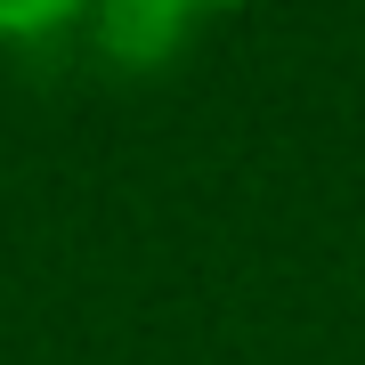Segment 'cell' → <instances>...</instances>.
<instances>
[{
	"label": "cell",
	"instance_id": "obj_1",
	"mask_svg": "<svg viewBox=\"0 0 365 365\" xmlns=\"http://www.w3.org/2000/svg\"><path fill=\"white\" fill-rule=\"evenodd\" d=\"M57 9H73V0H0V25H41Z\"/></svg>",
	"mask_w": 365,
	"mask_h": 365
},
{
	"label": "cell",
	"instance_id": "obj_2",
	"mask_svg": "<svg viewBox=\"0 0 365 365\" xmlns=\"http://www.w3.org/2000/svg\"><path fill=\"white\" fill-rule=\"evenodd\" d=\"M163 9H170V0H163ZM122 16H138V25H163V16H155V0H114V25H122Z\"/></svg>",
	"mask_w": 365,
	"mask_h": 365
}]
</instances>
